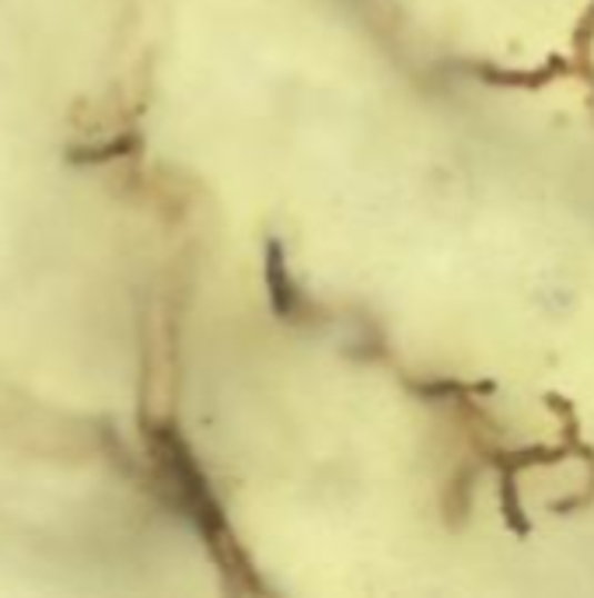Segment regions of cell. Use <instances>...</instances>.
Wrapping results in <instances>:
<instances>
[{
	"label": "cell",
	"instance_id": "1",
	"mask_svg": "<svg viewBox=\"0 0 594 598\" xmlns=\"http://www.w3.org/2000/svg\"><path fill=\"white\" fill-rule=\"evenodd\" d=\"M130 148V140H112L105 143V148H78V151H70L67 158L74 161V165H91V161H109V158H119V155H127Z\"/></svg>",
	"mask_w": 594,
	"mask_h": 598
}]
</instances>
